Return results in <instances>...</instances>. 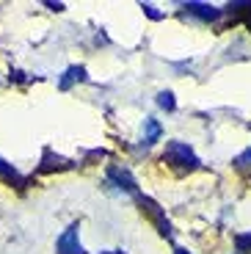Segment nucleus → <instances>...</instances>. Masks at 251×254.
<instances>
[{
	"mask_svg": "<svg viewBox=\"0 0 251 254\" xmlns=\"http://www.w3.org/2000/svg\"><path fill=\"white\" fill-rule=\"evenodd\" d=\"M163 163L169 169H174L177 174H188V172H196L201 166V160L196 158V152L190 149L185 141H169L163 149Z\"/></svg>",
	"mask_w": 251,
	"mask_h": 254,
	"instance_id": "1",
	"label": "nucleus"
},
{
	"mask_svg": "<svg viewBox=\"0 0 251 254\" xmlns=\"http://www.w3.org/2000/svg\"><path fill=\"white\" fill-rule=\"evenodd\" d=\"M138 207H141V213H144V216L157 227V232H160V235H163V238H171V224H169V218H166V210L160 207L155 199L138 196Z\"/></svg>",
	"mask_w": 251,
	"mask_h": 254,
	"instance_id": "2",
	"label": "nucleus"
},
{
	"mask_svg": "<svg viewBox=\"0 0 251 254\" xmlns=\"http://www.w3.org/2000/svg\"><path fill=\"white\" fill-rule=\"evenodd\" d=\"M56 254H83L80 246V224H72L61 232V238L56 241Z\"/></svg>",
	"mask_w": 251,
	"mask_h": 254,
	"instance_id": "3",
	"label": "nucleus"
},
{
	"mask_svg": "<svg viewBox=\"0 0 251 254\" xmlns=\"http://www.w3.org/2000/svg\"><path fill=\"white\" fill-rule=\"evenodd\" d=\"M108 183L116 190H125V193H135V190H138L135 177H132L127 169H122V166H111V169H108Z\"/></svg>",
	"mask_w": 251,
	"mask_h": 254,
	"instance_id": "4",
	"label": "nucleus"
},
{
	"mask_svg": "<svg viewBox=\"0 0 251 254\" xmlns=\"http://www.w3.org/2000/svg\"><path fill=\"white\" fill-rule=\"evenodd\" d=\"M0 180L14 185V188H25V177H22L11 163H6V160H0Z\"/></svg>",
	"mask_w": 251,
	"mask_h": 254,
	"instance_id": "5",
	"label": "nucleus"
},
{
	"mask_svg": "<svg viewBox=\"0 0 251 254\" xmlns=\"http://www.w3.org/2000/svg\"><path fill=\"white\" fill-rule=\"evenodd\" d=\"M160 135H163V127H160V122H157V119H146V122H144V135H141V144L149 146V144H155Z\"/></svg>",
	"mask_w": 251,
	"mask_h": 254,
	"instance_id": "6",
	"label": "nucleus"
},
{
	"mask_svg": "<svg viewBox=\"0 0 251 254\" xmlns=\"http://www.w3.org/2000/svg\"><path fill=\"white\" fill-rule=\"evenodd\" d=\"M235 172L251 183V146L246 149V152H240L238 158H235Z\"/></svg>",
	"mask_w": 251,
	"mask_h": 254,
	"instance_id": "7",
	"label": "nucleus"
},
{
	"mask_svg": "<svg viewBox=\"0 0 251 254\" xmlns=\"http://www.w3.org/2000/svg\"><path fill=\"white\" fill-rule=\"evenodd\" d=\"M188 11H190V14H196V17H201V19H215V17L221 14L215 6H201V3H190Z\"/></svg>",
	"mask_w": 251,
	"mask_h": 254,
	"instance_id": "8",
	"label": "nucleus"
},
{
	"mask_svg": "<svg viewBox=\"0 0 251 254\" xmlns=\"http://www.w3.org/2000/svg\"><path fill=\"white\" fill-rule=\"evenodd\" d=\"M75 80H86V69H83V66H69V69H66V77L61 80V89L66 91Z\"/></svg>",
	"mask_w": 251,
	"mask_h": 254,
	"instance_id": "9",
	"label": "nucleus"
},
{
	"mask_svg": "<svg viewBox=\"0 0 251 254\" xmlns=\"http://www.w3.org/2000/svg\"><path fill=\"white\" fill-rule=\"evenodd\" d=\"M157 105H160V108H166V111H174L177 108L174 94H171V91H160V94H157Z\"/></svg>",
	"mask_w": 251,
	"mask_h": 254,
	"instance_id": "10",
	"label": "nucleus"
},
{
	"mask_svg": "<svg viewBox=\"0 0 251 254\" xmlns=\"http://www.w3.org/2000/svg\"><path fill=\"white\" fill-rule=\"evenodd\" d=\"M235 246H238V252L251 254V232H246V235H238V238H235Z\"/></svg>",
	"mask_w": 251,
	"mask_h": 254,
	"instance_id": "11",
	"label": "nucleus"
},
{
	"mask_svg": "<svg viewBox=\"0 0 251 254\" xmlns=\"http://www.w3.org/2000/svg\"><path fill=\"white\" fill-rule=\"evenodd\" d=\"M141 8H144V11H146V14H149V17H152V19H160V14H157V11H155V6H149V3H146V6H141Z\"/></svg>",
	"mask_w": 251,
	"mask_h": 254,
	"instance_id": "12",
	"label": "nucleus"
},
{
	"mask_svg": "<svg viewBox=\"0 0 251 254\" xmlns=\"http://www.w3.org/2000/svg\"><path fill=\"white\" fill-rule=\"evenodd\" d=\"M243 22L251 28V6H243Z\"/></svg>",
	"mask_w": 251,
	"mask_h": 254,
	"instance_id": "13",
	"label": "nucleus"
},
{
	"mask_svg": "<svg viewBox=\"0 0 251 254\" xmlns=\"http://www.w3.org/2000/svg\"><path fill=\"white\" fill-rule=\"evenodd\" d=\"M100 254H125V252H119V249H111V252H100Z\"/></svg>",
	"mask_w": 251,
	"mask_h": 254,
	"instance_id": "14",
	"label": "nucleus"
},
{
	"mask_svg": "<svg viewBox=\"0 0 251 254\" xmlns=\"http://www.w3.org/2000/svg\"><path fill=\"white\" fill-rule=\"evenodd\" d=\"M174 254H190L188 249H174Z\"/></svg>",
	"mask_w": 251,
	"mask_h": 254,
	"instance_id": "15",
	"label": "nucleus"
}]
</instances>
